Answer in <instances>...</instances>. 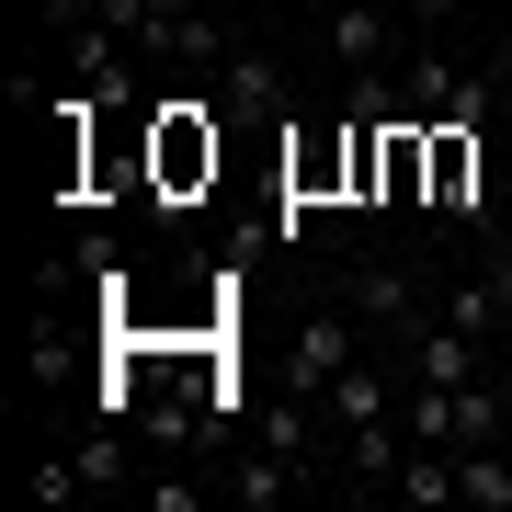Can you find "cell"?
<instances>
[{"instance_id": "6da1fadb", "label": "cell", "mask_w": 512, "mask_h": 512, "mask_svg": "<svg viewBox=\"0 0 512 512\" xmlns=\"http://www.w3.org/2000/svg\"><path fill=\"white\" fill-rule=\"evenodd\" d=\"M148 171H160V194L217 183V92H205V103H160V114H148Z\"/></svg>"}, {"instance_id": "7a4b0ae2", "label": "cell", "mask_w": 512, "mask_h": 512, "mask_svg": "<svg viewBox=\"0 0 512 512\" xmlns=\"http://www.w3.org/2000/svg\"><path fill=\"white\" fill-rule=\"evenodd\" d=\"M490 92H501V80L490 69H456L444 46H421L410 80H399V103L421 114V126H490Z\"/></svg>"}, {"instance_id": "3957f363", "label": "cell", "mask_w": 512, "mask_h": 512, "mask_svg": "<svg viewBox=\"0 0 512 512\" xmlns=\"http://www.w3.org/2000/svg\"><path fill=\"white\" fill-rule=\"evenodd\" d=\"M421 205L456 228H490V160H478V126H433V183H421Z\"/></svg>"}, {"instance_id": "277c9868", "label": "cell", "mask_w": 512, "mask_h": 512, "mask_svg": "<svg viewBox=\"0 0 512 512\" xmlns=\"http://www.w3.org/2000/svg\"><path fill=\"white\" fill-rule=\"evenodd\" d=\"M342 365H365V319H353V308H308L296 342H285V387L308 399V387H330Z\"/></svg>"}, {"instance_id": "5b68a950", "label": "cell", "mask_w": 512, "mask_h": 512, "mask_svg": "<svg viewBox=\"0 0 512 512\" xmlns=\"http://www.w3.org/2000/svg\"><path fill=\"white\" fill-rule=\"evenodd\" d=\"M205 80H217V114H251V126H285V103H296V92H285V69H274L262 46H228Z\"/></svg>"}, {"instance_id": "8992f818", "label": "cell", "mask_w": 512, "mask_h": 512, "mask_svg": "<svg viewBox=\"0 0 512 512\" xmlns=\"http://www.w3.org/2000/svg\"><path fill=\"white\" fill-rule=\"evenodd\" d=\"M342 308L365 319V330H421V274H410V262H353V274H342Z\"/></svg>"}, {"instance_id": "52a82bcc", "label": "cell", "mask_w": 512, "mask_h": 512, "mask_svg": "<svg viewBox=\"0 0 512 512\" xmlns=\"http://www.w3.org/2000/svg\"><path fill=\"white\" fill-rule=\"evenodd\" d=\"M478 353H490V342H478V330H456L444 308H433V319L410 330V376H421V387H478V376H490Z\"/></svg>"}, {"instance_id": "ba28073f", "label": "cell", "mask_w": 512, "mask_h": 512, "mask_svg": "<svg viewBox=\"0 0 512 512\" xmlns=\"http://www.w3.org/2000/svg\"><path fill=\"white\" fill-rule=\"evenodd\" d=\"M319 194H353V126L285 148V205H319Z\"/></svg>"}, {"instance_id": "9c48e42d", "label": "cell", "mask_w": 512, "mask_h": 512, "mask_svg": "<svg viewBox=\"0 0 512 512\" xmlns=\"http://www.w3.org/2000/svg\"><path fill=\"white\" fill-rule=\"evenodd\" d=\"M296 478H308V456H285V444H262V433H251V456L228 467V501H239V512H274Z\"/></svg>"}, {"instance_id": "30bf717a", "label": "cell", "mask_w": 512, "mask_h": 512, "mask_svg": "<svg viewBox=\"0 0 512 512\" xmlns=\"http://www.w3.org/2000/svg\"><path fill=\"white\" fill-rule=\"evenodd\" d=\"M399 387H410V376H387V365H342V376L319 387V410L353 433V421H387V410H399Z\"/></svg>"}, {"instance_id": "8fae6325", "label": "cell", "mask_w": 512, "mask_h": 512, "mask_svg": "<svg viewBox=\"0 0 512 512\" xmlns=\"http://www.w3.org/2000/svg\"><path fill=\"white\" fill-rule=\"evenodd\" d=\"M399 456H410V421H399V410H387V421H353V433H342V467H353V478H376V490L399 478Z\"/></svg>"}, {"instance_id": "7c38bea8", "label": "cell", "mask_w": 512, "mask_h": 512, "mask_svg": "<svg viewBox=\"0 0 512 512\" xmlns=\"http://www.w3.org/2000/svg\"><path fill=\"white\" fill-rule=\"evenodd\" d=\"M456 501L467 512H512V444H467L456 456Z\"/></svg>"}, {"instance_id": "4fadbf2b", "label": "cell", "mask_w": 512, "mask_h": 512, "mask_svg": "<svg viewBox=\"0 0 512 512\" xmlns=\"http://www.w3.org/2000/svg\"><path fill=\"white\" fill-rule=\"evenodd\" d=\"M387 490H399V501H421V512H444V501H456V444H410Z\"/></svg>"}, {"instance_id": "5bb4252c", "label": "cell", "mask_w": 512, "mask_h": 512, "mask_svg": "<svg viewBox=\"0 0 512 512\" xmlns=\"http://www.w3.org/2000/svg\"><path fill=\"white\" fill-rule=\"evenodd\" d=\"M330 57H342L353 80L387 57V12H376V0H342V12H330Z\"/></svg>"}, {"instance_id": "9a60e30c", "label": "cell", "mask_w": 512, "mask_h": 512, "mask_svg": "<svg viewBox=\"0 0 512 512\" xmlns=\"http://www.w3.org/2000/svg\"><path fill=\"white\" fill-rule=\"evenodd\" d=\"M444 319H456V330H478V342H501V330H512V308H501V285H490V274L444 285Z\"/></svg>"}, {"instance_id": "2e32d148", "label": "cell", "mask_w": 512, "mask_h": 512, "mask_svg": "<svg viewBox=\"0 0 512 512\" xmlns=\"http://www.w3.org/2000/svg\"><path fill=\"white\" fill-rule=\"evenodd\" d=\"M148 512H205V478H183V467H160V478H148Z\"/></svg>"}, {"instance_id": "e0dca14e", "label": "cell", "mask_w": 512, "mask_h": 512, "mask_svg": "<svg viewBox=\"0 0 512 512\" xmlns=\"http://www.w3.org/2000/svg\"><path fill=\"white\" fill-rule=\"evenodd\" d=\"M80 490H92V478H80V456H46V467H35V501H80Z\"/></svg>"}, {"instance_id": "ac0fdd59", "label": "cell", "mask_w": 512, "mask_h": 512, "mask_svg": "<svg viewBox=\"0 0 512 512\" xmlns=\"http://www.w3.org/2000/svg\"><path fill=\"white\" fill-rule=\"evenodd\" d=\"M467 12V0H410V23H456Z\"/></svg>"}, {"instance_id": "d6986e66", "label": "cell", "mask_w": 512, "mask_h": 512, "mask_svg": "<svg viewBox=\"0 0 512 512\" xmlns=\"http://www.w3.org/2000/svg\"><path fill=\"white\" fill-rule=\"evenodd\" d=\"M490 80H501V92H512V23H501V46H490Z\"/></svg>"}, {"instance_id": "ffe728a7", "label": "cell", "mask_w": 512, "mask_h": 512, "mask_svg": "<svg viewBox=\"0 0 512 512\" xmlns=\"http://www.w3.org/2000/svg\"><path fill=\"white\" fill-rule=\"evenodd\" d=\"M262 12H285V0H262Z\"/></svg>"}, {"instance_id": "44dd1931", "label": "cell", "mask_w": 512, "mask_h": 512, "mask_svg": "<svg viewBox=\"0 0 512 512\" xmlns=\"http://www.w3.org/2000/svg\"><path fill=\"white\" fill-rule=\"evenodd\" d=\"M501 444H512V421H501Z\"/></svg>"}]
</instances>
